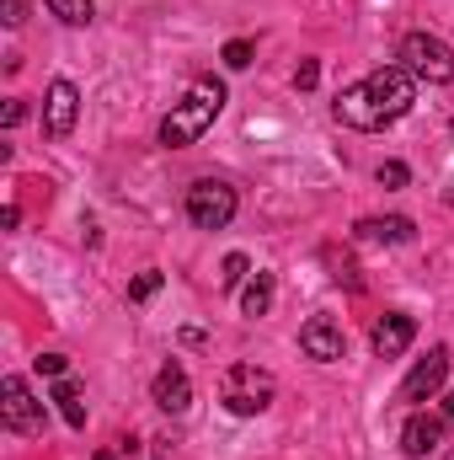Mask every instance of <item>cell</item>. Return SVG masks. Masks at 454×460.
Masks as SVG:
<instances>
[{
  "label": "cell",
  "instance_id": "obj_26",
  "mask_svg": "<svg viewBox=\"0 0 454 460\" xmlns=\"http://www.w3.org/2000/svg\"><path fill=\"white\" fill-rule=\"evenodd\" d=\"M0 226H5V230H16V226H22V209H16V204H5V215H0Z\"/></svg>",
  "mask_w": 454,
  "mask_h": 460
},
{
  "label": "cell",
  "instance_id": "obj_30",
  "mask_svg": "<svg viewBox=\"0 0 454 460\" xmlns=\"http://www.w3.org/2000/svg\"><path fill=\"white\" fill-rule=\"evenodd\" d=\"M450 128H454V118H450Z\"/></svg>",
  "mask_w": 454,
  "mask_h": 460
},
{
  "label": "cell",
  "instance_id": "obj_6",
  "mask_svg": "<svg viewBox=\"0 0 454 460\" xmlns=\"http://www.w3.org/2000/svg\"><path fill=\"white\" fill-rule=\"evenodd\" d=\"M0 423L11 434H22V439H43V429H48V407L27 391L22 375H5L0 380Z\"/></svg>",
  "mask_w": 454,
  "mask_h": 460
},
{
  "label": "cell",
  "instance_id": "obj_8",
  "mask_svg": "<svg viewBox=\"0 0 454 460\" xmlns=\"http://www.w3.org/2000/svg\"><path fill=\"white\" fill-rule=\"evenodd\" d=\"M81 118V86L75 81H54L48 97H43V134L48 139H65Z\"/></svg>",
  "mask_w": 454,
  "mask_h": 460
},
{
  "label": "cell",
  "instance_id": "obj_24",
  "mask_svg": "<svg viewBox=\"0 0 454 460\" xmlns=\"http://www.w3.org/2000/svg\"><path fill=\"white\" fill-rule=\"evenodd\" d=\"M22 118H27V102H22V97H11V102H5V113H0V123H5V128H16Z\"/></svg>",
  "mask_w": 454,
  "mask_h": 460
},
{
  "label": "cell",
  "instance_id": "obj_18",
  "mask_svg": "<svg viewBox=\"0 0 454 460\" xmlns=\"http://www.w3.org/2000/svg\"><path fill=\"white\" fill-rule=\"evenodd\" d=\"M246 273H251L246 252H230L225 262H220V284H225V289H240V284H246Z\"/></svg>",
  "mask_w": 454,
  "mask_h": 460
},
{
  "label": "cell",
  "instance_id": "obj_12",
  "mask_svg": "<svg viewBox=\"0 0 454 460\" xmlns=\"http://www.w3.org/2000/svg\"><path fill=\"white\" fill-rule=\"evenodd\" d=\"M417 235V226L406 215H363L353 226V241H369V246H406Z\"/></svg>",
  "mask_w": 454,
  "mask_h": 460
},
{
  "label": "cell",
  "instance_id": "obj_25",
  "mask_svg": "<svg viewBox=\"0 0 454 460\" xmlns=\"http://www.w3.org/2000/svg\"><path fill=\"white\" fill-rule=\"evenodd\" d=\"M0 11H5V27H22L27 22V5L22 0H0Z\"/></svg>",
  "mask_w": 454,
  "mask_h": 460
},
{
  "label": "cell",
  "instance_id": "obj_20",
  "mask_svg": "<svg viewBox=\"0 0 454 460\" xmlns=\"http://www.w3.org/2000/svg\"><path fill=\"white\" fill-rule=\"evenodd\" d=\"M412 182V166L406 161H385L380 166V188H406Z\"/></svg>",
  "mask_w": 454,
  "mask_h": 460
},
{
  "label": "cell",
  "instance_id": "obj_3",
  "mask_svg": "<svg viewBox=\"0 0 454 460\" xmlns=\"http://www.w3.org/2000/svg\"><path fill=\"white\" fill-rule=\"evenodd\" d=\"M396 65L412 75V81H428V86H454V49L433 32H406L401 49H396Z\"/></svg>",
  "mask_w": 454,
  "mask_h": 460
},
{
  "label": "cell",
  "instance_id": "obj_13",
  "mask_svg": "<svg viewBox=\"0 0 454 460\" xmlns=\"http://www.w3.org/2000/svg\"><path fill=\"white\" fill-rule=\"evenodd\" d=\"M417 338V322L406 316V311H390L385 322H374V332H369V348L380 353V358H401L406 348Z\"/></svg>",
  "mask_w": 454,
  "mask_h": 460
},
{
  "label": "cell",
  "instance_id": "obj_1",
  "mask_svg": "<svg viewBox=\"0 0 454 460\" xmlns=\"http://www.w3.org/2000/svg\"><path fill=\"white\" fill-rule=\"evenodd\" d=\"M412 102H417V81L401 65H385V70L363 75L358 86H347L332 113H337V123L358 128V134H380V128H390V123H401L412 113Z\"/></svg>",
  "mask_w": 454,
  "mask_h": 460
},
{
  "label": "cell",
  "instance_id": "obj_21",
  "mask_svg": "<svg viewBox=\"0 0 454 460\" xmlns=\"http://www.w3.org/2000/svg\"><path fill=\"white\" fill-rule=\"evenodd\" d=\"M332 279H337L342 289H347V295H358V289H363V279H358V268H353V262H347V257H332Z\"/></svg>",
  "mask_w": 454,
  "mask_h": 460
},
{
  "label": "cell",
  "instance_id": "obj_15",
  "mask_svg": "<svg viewBox=\"0 0 454 460\" xmlns=\"http://www.w3.org/2000/svg\"><path fill=\"white\" fill-rule=\"evenodd\" d=\"M54 402H59V412H65L70 429H86V402H81V385H75L70 375L54 380Z\"/></svg>",
  "mask_w": 454,
  "mask_h": 460
},
{
  "label": "cell",
  "instance_id": "obj_16",
  "mask_svg": "<svg viewBox=\"0 0 454 460\" xmlns=\"http://www.w3.org/2000/svg\"><path fill=\"white\" fill-rule=\"evenodd\" d=\"M48 11H54L65 27H86V22L97 16V5H92V0H48Z\"/></svg>",
  "mask_w": 454,
  "mask_h": 460
},
{
  "label": "cell",
  "instance_id": "obj_27",
  "mask_svg": "<svg viewBox=\"0 0 454 460\" xmlns=\"http://www.w3.org/2000/svg\"><path fill=\"white\" fill-rule=\"evenodd\" d=\"M444 418H450V423H454V391H450V402H444Z\"/></svg>",
  "mask_w": 454,
  "mask_h": 460
},
{
  "label": "cell",
  "instance_id": "obj_14",
  "mask_svg": "<svg viewBox=\"0 0 454 460\" xmlns=\"http://www.w3.org/2000/svg\"><path fill=\"white\" fill-rule=\"evenodd\" d=\"M273 311V273H257V279H246V289H240V316H267Z\"/></svg>",
  "mask_w": 454,
  "mask_h": 460
},
{
  "label": "cell",
  "instance_id": "obj_28",
  "mask_svg": "<svg viewBox=\"0 0 454 460\" xmlns=\"http://www.w3.org/2000/svg\"><path fill=\"white\" fill-rule=\"evenodd\" d=\"M97 460H118V456H113V450H108V456H97Z\"/></svg>",
  "mask_w": 454,
  "mask_h": 460
},
{
  "label": "cell",
  "instance_id": "obj_4",
  "mask_svg": "<svg viewBox=\"0 0 454 460\" xmlns=\"http://www.w3.org/2000/svg\"><path fill=\"white\" fill-rule=\"evenodd\" d=\"M273 391H278V380H273L267 369H257V364H230L220 402H225L230 418H257V412H267Z\"/></svg>",
  "mask_w": 454,
  "mask_h": 460
},
{
  "label": "cell",
  "instance_id": "obj_22",
  "mask_svg": "<svg viewBox=\"0 0 454 460\" xmlns=\"http://www.w3.org/2000/svg\"><path fill=\"white\" fill-rule=\"evenodd\" d=\"M32 364H38V375H48V380H59V375H70V358H65V353H38Z\"/></svg>",
  "mask_w": 454,
  "mask_h": 460
},
{
  "label": "cell",
  "instance_id": "obj_10",
  "mask_svg": "<svg viewBox=\"0 0 454 460\" xmlns=\"http://www.w3.org/2000/svg\"><path fill=\"white\" fill-rule=\"evenodd\" d=\"M300 348H305V358H316V364L347 358V338H342V327L332 316H310V322L300 327Z\"/></svg>",
  "mask_w": 454,
  "mask_h": 460
},
{
  "label": "cell",
  "instance_id": "obj_31",
  "mask_svg": "<svg viewBox=\"0 0 454 460\" xmlns=\"http://www.w3.org/2000/svg\"><path fill=\"white\" fill-rule=\"evenodd\" d=\"M450 460H454V456H450Z\"/></svg>",
  "mask_w": 454,
  "mask_h": 460
},
{
  "label": "cell",
  "instance_id": "obj_19",
  "mask_svg": "<svg viewBox=\"0 0 454 460\" xmlns=\"http://www.w3.org/2000/svg\"><path fill=\"white\" fill-rule=\"evenodd\" d=\"M251 54H257V43H251V38H230L220 59H225L230 70H246V65H251Z\"/></svg>",
  "mask_w": 454,
  "mask_h": 460
},
{
  "label": "cell",
  "instance_id": "obj_7",
  "mask_svg": "<svg viewBox=\"0 0 454 460\" xmlns=\"http://www.w3.org/2000/svg\"><path fill=\"white\" fill-rule=\"evenodd\" d=\"M450 348L439 343V348H428V358H417L412 364V375L401 380V391H396V402H406V407H423L428 396H439V385L450 380Z\"/></svg>",
  "mask_w": 454,
  "mask_h": 460
},
{
  "label": "cell",
  "instance_id": "obj_2",
  "mask_svg": "<svg viewBox=\"0 0 454 460\" xmlns=\"http://www.w3.org/2000/svg\"><path fill=\"white\" fill-rule=\"evenodd\" d=\"M230 92L220 75H198L193 86H188V97L171 108V113L161 118V128H155V139L166 145V150H182V145H198L209 128H214V118L225 113Z\"/></svg>",
  "mask_w": 454,
  "mask_h": 460
},
{
  "label": "cell",
  "instance_id": "obj_5",
  "mask_svg": "<svg viewBox=\"0 0 454 460\" xmlns=\"http://www.w3.org/2000/svg\"><path fill=\"white\" fill-rule=\"evenodd\" d=\"M235 209H240V199H235V188L220 182V177H198L188 188V199H182V215H188L193 230H225L235 220Z\"/></svg>",
  "mask_w": 454,
  "mask_h": 460
},
{
  "label": "cell",
  "instance_id": "obj_29",
  "mask_svg": "<svg viewBox=\"0 0 454 460\" xmlns=\"http://www.w3.org/2000/svg\"><path fill=\"white\" fill-rule=\"evenodd\" d=\"M450 209H454V193H450Z\"/></svg>",
  "mask_w": 454,
  "mask_h": 460
},
{
  "label": "cell",
  "instance_id": "obj_9",
  "mask_svg": "<svg viewBox=\"0 0 454 460\" xmlns=\"http://www.w3.org/2000/svg\"><path fill=\"white\" fill-rule=\"evenodd\" d=\"M150 402H155L161 412H171V418L193 407V380H188V369H182L177 358L155 369V380H150Z\"/></svg>",
  "mask_w": 454,
  "mask_h": 460
},
{
  "label": "cell",
  "instance_id": "obj_11",
  "mask_svg": "<svg viewBox=\"0 0 454 460\" xmlns=\"http://www.w3.org/2000/svg\"><path fill=\"white\" fill-rule=\"evenodd\" d=\"M444 423L450 418H433V412H412L406 418V429H401V450L406 460H428L439 445H444Z\"/></svg>",
  "mask_w": 454,
  "mask_h": 460
},
{
  "label": "cell",
  "instance_id": "obj_23",
  "mask_svg": "<svg viewBox=\"0 0 454 460\" xmlns=\"http://www.w3.org/2000/svg\"><path fill=\"white\" fill-rule=\"evenodd\" d=\"M316 81H321V65H316V59H305V65L294 70V86H300V92H316Z\"/></svg>",
  "mask_w": 454,
  "mask_h": 460
},
{
  "label": "cell",
  "instance_id": "obj_17",
  "mask_svg": "<svg viewBox=\"0 0 454 460\" xmlns=\"http://www.w3.org/2000/svg\"><path fill=\"white\" fill-rule=\"evenodd\" d=\"M161 284H166V273H161V268H144V273L128 284V300H134V305H144L150 295H161Z\"/></svg>",
  "mask_w": 454,
  "mask_h": 460
}]
</instances>
